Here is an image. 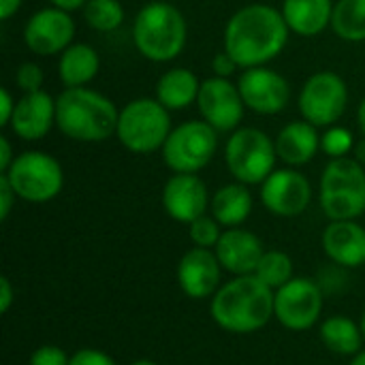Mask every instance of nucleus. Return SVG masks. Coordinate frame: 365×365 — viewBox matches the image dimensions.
Segmentation results:
<instances>
[{
	"mask_svg": "<svg viewBox=\"0 0 365 365\" xmlns=\"http://www.w3.org/2000/svg\"><path fill=\"white\" fill-rule=\"evenodd\" d=\"M291 36L282 11L272 4L255 2L237 9L225 26V51L233 56L240 68L265 66L276 60Z\"/></svg>",
	"mask_w": 365,
	"mask_h": 365,
	"instance_id": "f257e3e1",
	"label": "nucleus"
},
{
	"mask_svg": "<svg viewBox=\"0 0 365 365\" xmlns=\"http://www.w3.org/2000/svg\"><path fill=\"white\" fill-rule=\"evenodd\" d=\"M120 109L98 90L64 88L56 98L58 130L79 143H101L115 135Z\"/></svg>",
	"mask_w": 365,
	"mask_h": 365,
	"instance_id": "f03ea898",
	"label": "nucleus"
},
{
	"mask_svg": "<svg viewBox=\"0 0 365 365\" xmlns=\"http://www.w3.org/2000/svg\"><path fill=\"white\" fill-rule=\"evenodd\" d=\"M276 293L255 274L237 276L222 284L212 299V319L229 334H252L263 329L274 317Z\"/></svg>",
	"mask_w": 365,
	"mask_h": 365,
	"instance_id": "7ed1b4c3",
	"label": "nucleus"
},
{
	"mask_svg": "<svg viewBox=\"0 0 365 365\" xmlns=\"http://www.w3.org/2000/svg\"><path fill=\"white\" fill-rule=\"evenodd\" d=\"M133 41L137 51L150 62L175 60L188 41V24L182 11L167 2L154 0L139 9L133 21Z\"/></svg>",
	"mask_w": 365,
	"mask_h": 365,
	"instance_id": "20e7f679",
	"label": "nucleus"
},
{
	"mask_svg": "<svg viewBox=\"0 0 365 365\" xmlns=\"http://www.w3.org/2000/svg\"><path fill=\"white\" fill-rule=\"evenodd\" d=\"M319 201L329 220H355L365 214V167L355 158H331L319 182Z\"/></svg>",
	"mask_w": 365,
	"mask_h": 365,
	"instance_id": "39448f33",
	"label": "nucleus"
},
{
	"mask_svg": "<svg viewBox=\"0 0 365 365\" xmlns=\"http://www.w3.org/2000/svg\"><path fill=\"white\" fill-rule=\"evenodd\" d=\"M171 130V111L158 98L141 96L120 109L115 137L133 154H152L163 150Z\"/></svg>",
	"mask_w": 365,
	"mask_h": 365,
	"instance_id": "423d86ee",
	"label": "nucleus"
},
{
	"mask_svg": "<svg viewBox=\"0 0 365 365\" xmlns=\"http://www.w3.org/2000/svg\"><path fill=\"white\" fill-rule=\"evenodd\" d=\"M225 160L235 182L246 186L263 184L276 171V141L261 128L240 126L227 139Z\"/></svg>",
	"mask_w": 365,
	"mask_h": 365,
	"instance_id": "0eeeda50",
	"label": "nucleus"
},
{
	"mask_svg": "<svg viewBox=\"0 0 365 365\" xmlns=\"http://www.w3.org/2000/svg\"><path fill=\"white\" fill-rule=\"evenodd\" d=\"M2 175H6L17 199L28 203H47L56 199L64 186L62 165L58 158L41 150L17 154L13 165Z\"/></svg>",
	"mask_w": 365,
	"mask_h": 365,
	"instance_id": "6e6552de",
	"label": "nucleus"
},
{
	"mask_svg": "<svg viewBox=\"0 0 365 365\" xmlns=\"http://www.w3.org/2000/svg\"><path fill=\"white\" fill-rule=\"evenodd\" d=\"M218 150V130L205 120H188L171 130L160 156L173 173H199Z\"/></svg>",
	"mask_w": 365,
	"mask_h": 365,
	"instance_id": "1a4fd4ad",
	"label": "nucleus"
},
{
	"mask_svg": "<svg viewBox=\"0 0 365 365\" xmlns=\"http://www.w3.org/2000/svg\"><path fill=\"white\" fill-rule=\"evenodd\" d=\"M299 113L317 128H327L340 122L349 105V86L342 75L334 71H319L302 86Z\"/></svg>",
	"mask_w": 365,
	"mask_h": 365,
	"instance_id": "9d476101",
	"label": "nucleus"
},
{
	"mask_svg": "<svg viewBox=\"0 0 365 365\" xmlns=\"http://www.w3.org/2000/svg\"><path fill=\"white\" fill-rule=\"evenodd\" d=\"M323 312V291L314 280L293 278L276 291L274 317L291 331L310 329Z\"/></svg>",
	"mask_w": 365,
	"mask_h": 365,
	"instance_id": "9b49d317",
	"label": "nucleus"
},
{
	"mask_svg": "<svg viewBox=\"0 0 365 365\" xmlns=\"http://www.w3.org/2000/svg\"><path fill=\"white\" fill-rule=\"evenodd\" d=\"M197 107H199L201 118L210 126H214L218 133L237 130L244 120V109H246L237 83L229 81L227 77H216V75L201 81Z\"/></svg>",
	"mask_w": 365,
	"mask_h": 365,
	"instance_id": "f8f14e48",
	"label": "nucleus"
},
{
	"mask_svg": "<svg viewBox=\"0 0 365 365\" xmlns=\"http://www.w3.org/2000/svg\"><path fill=\"white\" fill-rule=\"evenodd\" d=\"M237 88L246 109L261 115H276L291 103V83L284 75L267 66L244 68Z\"/></svg>",
	"mask_w": 365,
	"mask_h": 365,
	"instance_id": "ddd939ff",
	"label": "nucleus"
},
{
	"mask_svg": "<svg viewBox=\"0 0 365 365\" xmlns=\"http://www.w3.org/2000/svg\"><path fill=\"white\" fill-rule=\"evenodd\" d=\"M75 21L68 11L45 6L32 13L24 26V43L34 56H56L73 45Z\"/></svg>",
	"mask_w": 365,
	"mask_h": 365,
	"instance_id": "4468645a",
	"label": "nucleus"
},
{
	"mask_svg": "<svg viewBox=\"0 0 365 365\" xmlns=\"http://www.w3.org/2000/svg\"><path fill=\"white\" fill-rule=\"evenodd\" d=\"M312 201L310 180L295 167L276 169L261 184V203L280 218H293L308 210Z\"/></svg>",
	"mask_w": 365,
	"mask_h": 365,
	"instance_id": "2eb2a0df",
	"label": "nucleus"
},
{
	"mask_svg": "<svg viewBox=\"0 0 365 365\" xmlns=\"http://www.w3.org/2000/svg\"><path fill=\"white\" fill-rule=\"evenodd\" d=\"M212 199L205 182L197 173H173L163 188V207L175 222L190 225L201 218Z\"/></svg>",
	"mask_w": 365,
	"mask_h": 365,
	"instance_id": "dca6fc26",
	"label": "nucleus"
},
{
	"mask_svg": "<svg viewBox=\"0 0 365 365\" xmlns=\"http://www.w3.org/2000/svg\"><path fill=\"white\" fill-rule=\"evenodd\" d=\"M222 265L214 250L210 248H190L184 252L178 265V284L184 295L190 299H205L216 295L220 289Z\"/></svg>",
	"mask_w": 365,
	"mask_h": 365,
	"instance_id": "f3484780",
	"label": "nucleus"
},
{
	"mask_svg": "<svg viewBox=\"0 0 365 365\" xmlns=\"http://www.w3.org/2000/svg\"><path fill=\"white\" fill-rule=\"evenodd\" d=\"M56 126V98L45 92H28L17 98L9 128L24 141H41Z\"/></svg>",
	"mask_w": 365,
	"mask_h": 365,
	"instance_id": "a211bd4d",
	"label": "nucleus"
},
{
	"mask_svg": "<svg viewBox=\"0 0 365 365\" xmlns=\"http://www.w3.org/2000/svg\"><path fill=\"white\" fill-rule=\"evenodd\" d=\"M214 252H216L222 269H227L235 276L255 274L261 257L265 255L263 242L255 233H250L242 227L222 231L220 242L216 244Z\"/></svg>",
	"mask_w": 365,
	"mask_h": 365,
	"instance_id": "6ab92c4d",
	"label": "nucleus"
},
{
	"mask_svg": "<svg viewBox=\"0 0 365 365\" xmlns=\"http://www.w3.org/2000/svg\"><path fill=\"white\" fill-rule=\"evenodd\" d=\"M323 250L340 267L365 265V229L355 220H331L323 231Z\"/></svg>",
	"mask_w": 365,
	"mask_h": 365,
	"instance_id": "aec40b11",
	"label": "nucleus"
},
{
	"mask_svg": "<svg viewBox=\"0 0 365 365\" xmlns=\"http://www.w3.org/2000/svg\"><path fill=\"white\" fill-rule=\"evenodd\" d=\"M321 150V135L314 124L308 120L289 122L276 137V152L282 163L289 167L308 165Z\"/></svg>",
	"mask_w": 365,
	"mask_h": 365,
	"instance_id": "412c9836",
	"label": "nucleus"
},
{
	"mask_svg": "<svg viewBox=\"0 0 365 365\" xmlns=\"http://www.w3.org/2000/svg\"><path fill=\"white\" fill-rule=\"evenodd\" d=\"M334 0H284L282 15L297 36H317L331 26Z\"/></svg>",
	"mask_w": 365,
	"mask_h": 365,
	"instance_id": "4be33fe9",
	"label": "nucleus"
},
{
	"mask_svg": "<svg viewBox=\"0 0 365 365\" xmlns=\"http://www.w3.org/2000/svg\"><path fill=\"white\" fill-rule=\"evenodd\" d=\"M101 71V56L88 43H73L60 53L58 77L64 88H83Z\"/></svg>",
	"mask_w": 365,
	"mask_h": 365,
	"instance_id": "5701e85b",
	"label": "nucleus"
},
{
	"mask_svg": "<svg viewBox=\"0 0 365 365\" xmlns=\"http://www.w3.org/2000/svg\"><path fill=\"white\" fill-rule=\"evenodd\" d=\"M199 90H201L199 77L184 66L165 71L156 81V98L169 111H182L192 103H197Z\"/></svg>",
	"mask_w": 365,
	"mask_h": 365,
	"instance_id": "b1692460",
	"label": "nucleus"
},
{
	"mask_svg": "<svg viewBox=\"0 0 365 365\" xmlns=\"http://www.w3.org/2000/svg\"><path fill=\"white\" fill-rule=\"evenodd\" d=\"M252 205H255L252 192L242 182L220 186L214 192L212 203H210L212 216L227 229L242 227L248 220V216L252 214Z\"/></svg>",
	"mask_w": 365,
	"mask_h": 365,
	"instance_id": "393cba45",
	"label": "nucleus"
},
{
	"mask_svg": "<svg viewBox=\"0 0 365 365\" xmlns=\"http://www.w3.org/2000/svg\"><path fill=\"white\" fill-rule=\"evenodd\" d=\"M321 340L331 353L355 357L361 351L364 331H361V325H357L353 319L336 314V317H329L321 325Z\"/></svg>",
	"mask_w": 365,
	"mask_h": 365,
	"instance_id": "a878e982",
	"label": "nucleus"
},
{
	"mask_svg": "<svg viewBox=\"0 0 365 365\" xmlns=\"http://www.w3.org/2000/svg\"><path fill=\"white\" fill-rule=\"evenodd\" d=\"M331 30L342 41L364 43L365 0H336L334 15H331Z\"/></svg>",
	"mask_w": 365,
	"mask_h": 365,
	"instance_id": "bb28decb",
	"label": "nucleus"
},
{
	"mask_svg": "<svg viewBox=\"0 0 365 365\" xmlns=\"http://www.w3.org/2000/svg\"><path fill=\"white\" fill-rule=\"evenodd\" d=\"M255 276L272 291H278L280 287L293 280V261L282 250H267L261 257Z\"/></svg>",
	"mask_w": 365,
	"mask_h": 365,
	"instance_id": "cd10ccee",
	"label": "nucleus"
},
{
	"mask_svg": "<svg viewBox=\"0 0 365 365\" xmlns=\"http://www.w3.org/2000/svg\"><path fill=\"white\" fill-rule=\"evenodd\" d=\"M81 11L86 24L96 32H113L124 21V6L120 0H88Z\"/></svg>",
	"mask_w": 365,
	"mask_h": 365,
	"instance_id": "c85d7f7f",
	"label": "nucleus"
},
{
	"mask_svg": "<svg viewBox=\"0 0 365 365\" xmlns=\"http://www.w3.org/2000/svg\"><path fill=\"white\" fill-rule=\"evenodd\" d=\"M355 137L349 128L344 126H327L325 133L321 135V150L329 156V158H344L349 154H353L355 150Z\"/></svg>",
	"mask_w": 365,
	"mask_h": 365,
	"instance_id": "c756f323",
	"label": "nucleus"
},
{
	"mask_svg": "<svg viewBox=\"0 0 365 365\" xmlns=\"http://www.w3.org/2000/svg\"><path fill=\"white\" fill-rule=\"evenodd\" d=\"M220 222L214 218V216H207L203 214L201 218L192 220L188 225V235H190V242L197 246V248H216V244L220 242Z\"/></svg>",
	"mask_w": 365,
	"mask_h": 365,
	"instance_id": "7c9ffc66",
	"label": "nucleus"
},
{
	"mask_svg": "<svg viewBox=\"0 0 365 365\" xmlns=\"http://www.w3.org/2000/svg\"><path fill=\"white\" fill-rule=\"evenodd\" d=\"M43 81H45V75H43V68L36 62H24V64L17 66L15 83L24 94L43 90Z\"/></svg>",
	"mask_w": 365,
	"mask_h": 365,
	"instance_id": "2f4dec72",
	"label": "nucleus"
},
{
	"mask_svg": "<svg viewBox=\"0 0 365 365\" xmlns=\"http://www.w3.org/2000/svg\"><path fill=\"white\" fill-rule=\"evenodd\" d=\"M28 365H71V357L60 346L43 344L30 355Z\"/></svg>",
	"mask_w": 365,
	"mask_h": 365,
	"instance_id": "473e14b6",
	"label": "nucleus"
},
{
	"mask_svg": "<svg viewBox=\"0 0 365 365\" xmlns=\"http://www.w3.org/2000/svg\"><path fill=\"white\" fill-rule=\"evenodd\" d=\"M71 365H115V361L96 349H81L71 357Z\"/></svg>",
	"mask_w": 365,
	"mask_h": 365,
	"instance_id": "72a5a7b5",
	"label": "nucleus"
},
{
	"mask_svg": "<svg viewBox=\"0 0 365 365\" xmlns=\"http://www.w3.org/2000/svg\"><path fill=\"white\" fill-rule=\"evenodd\" d=\"M237 68H240V64H237V62L233 60V56H231L229 51H225V49L218 51V53L212 58V71H214L216 77H227V79H229Z\"/></svg>",
	"mask_w": 365,
	"mask_h": 365,
	"instance_id": "f704fd0d",
	"label": "nucleus"
},
{
	"mask_svg": "<svg viewBox=\"0 0 365 365\" xmlns=\"http://www.w3.org/2000/svg\"><path fill=\"white\" fill-rule=\"evenodd\" d=\"M15 201H17V195H15L13 186L9 184L6 175L0 173V220H6L9 218Z\"/></svg>",
	"mask_w": 365,
	"mask_h": 365,
	"instance_id": "c9c22d12",
	"label": "nucleus"
},
{
	"mask_svg": "<svg viewBox=\"0 0 365 365\" xmlns=\"http://www.w3.org/2000/svg\"><path fill=\"white\" fill-rule=\"evenodd\" d=\"M17 101L13 98V94L9 92V88H0V126H9L11 118L15 113Z\"/></svg>",
	"mask_w": 365,
	"mask_h": 365,
	"instance_id": "e433bc0d",
	"label": "nucleus"
},
{
	"mask_svg": "<svg viewBox=\"0 0 365 365\" xmlns=\"http://www.w3.org/2000/svg\"><path fill=\"white\" fill-rule=\"evenodd\" d=\"M13 304V284L6 276L0 278V312L6 314Z\"/></svg>",
	"mask_w": 365,
	"mask_h": 365,
	"instance_id": "4c0bfd02",
	"label": "nucleus"
},
{
	"mask_svg": "<svg viewBox=\"0 0 365 365\" xmlns=\"http://www.w3.org/2000/svg\"><path fill=\"white\" fill-rule=\"evenodd\" d=\"M17 156H13V148H11V141H9V137H0V173H4L11 165H13V160H15Z\"/></svg>",
	"mask_w": 365,
	"mask_h": 365,
	"instance_id": "58836bf2",
	"label": "nucleus"
},
{
	"mask_svg": "<svg viewBox=\"0 0 365 365\" xmlns=\"http://www.w3.org/2000/svg\"><path fill=\"white\" fill-rule=\"evenodd\" d=\"M21 2L24 0H0V19L2 21L11 19L21 9Z\"/></svg>",
	"mask_w": 365,
	"mask_h": 365,
	"instance_id": "ea45409f",
	"label": "nucleus"
},
{
	"mask_svg": "<svg viewBox=\"0 0 365 365\" xmlns=\"http://www.w3.org/2000/svg\"><path fill=\"white\" fill-rule=\"evenodd\" d=\"M51 6H58V9H62V11H77V9H83L86 6V2L88 0H47Z\"/></svg>",
	"mask_w": 365,
	"mask_h": 365,
	"instance_id": "a19ab883",
	"label": "nucleus"
},
{
	"mask_svg": "<svg viewBox=\"0 0 365 365\" xmlns=\"http://www.w3.org/2000/svg\"><path fill=\"white\" fill-rule=\"evenodd\" d=\"M353 158L359 163V165H364L365 167V137L364 139H359L357 143H355V150H353Z\"/></svg>",
	"mask_w": 365,
	"mask_h": 365,
	"instance_id": "79ce46f5",
	"label": "nucleus"
},
{
	"mask_svg": "<svg viewBox=\"0 0 365 365\" xmlns=\"http://www.w3.org/2000/svg\"><path fill=\"white\" fill-rule=\"evenodd\" d=\"M357 124H359V130L365 137V96L364 101L359 103V109H357Z\"/></svg>",
	"mask_w": 365,
	"mask_h": 365,
	"instance_id": "37998d69",
	"label": "nucleus"
},
{
	"mask_svg": "<svg viewBox=\"0 0 365 365\" xmlns=\"http://www.w3.org/2000/svg\"><path fill=\"white\" fill-rule=\"evenodd\" d=\"M351 365H365V351H359L355 357H353V361Z\"/></svg>",
	"mask_w": 365,
	"mask_h": 365,
	"instance_id": "c03bdc74",
	"label": "nucleus"
},
{
	"mask_svg": "<svg viewBox=\"0 0 365 365\" xmlns=\"http://www.w3.org/2000/svg\"><path fill=\"white\" fill-rule=\"evenodd\" d=\"M130 365H158V364H154V361H150V359H139V361H133Z\"/></svg>",
	"mask_w": 365,
	"mask_h": 365,
	"instance_id": "a18cd8bd",
	"label": "nucleus"
},
{
	"mask_svg": "<svg viewBox=\"0 0 365 365\" xmlns=\"http://www.w3.org/2000/svg\"><path fill=\"white\" fill-rule=\"evenodd\" d=\"M361 331H364V338H365V312H364V317H361Z\"/></svg>",
	"mask_w": 365,
	"mask_h": 365,
	"instance_id": "49530a36",
	"label": "nucleus"
}]
</instances>
